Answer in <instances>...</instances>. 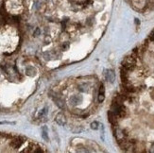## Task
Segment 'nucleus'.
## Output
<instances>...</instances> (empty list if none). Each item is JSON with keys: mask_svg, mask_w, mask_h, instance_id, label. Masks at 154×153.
Here are the masks:
<instances>
[{"mask_svg": "<svg viewBox=\"0 0 154 153\" xmlns=\"http://www.w3.org/2000/svg\"><path fill=\"white\" fill-rule=\"evenodd\" d=\"M24 143H25V138L20 137V136H16V137H13L10 140L9 146L12 148H19Z\"/></svg>", "mask_w": 154, "mask_h": 153, "instance_id": "obj_1", "label": "nucleus"}, {"mask_svg": "<svg viewBox=\"0 0 154 153\" xmlns=\"http://www.w3.org/2000/svg\"><path fill=\"white\" fill-rule=\"evenodd\" d=\"M55 121H56L57 123H58V125H60V126H64V125L66 124V117H65V115H63L62 113H59V114L56 115Z\"/></svg>", "mask_w": 154, "mask_h": 153, "instance_id": "obj_2", "label": "nucleus"}, {"mask_svg": "<svg viewBox=\"0 0 154 153\" xmlns=\"http://www.w3.org/2000/svg\"><path fill=\"white\" fill-rule=\"evenodd\" d=\"M105 75H106V79H107L108 81H111V82L114 81L115 76H114V73H113V71H112V70H108L107 73H106Z\"/></svg>", "mask_w": 154, "mask_h": 153, "instance_id": "obj_3", "label": "nucleus"}, {"mask_svg": "<svg viewBox=\"0 0 154 153\" xmlns=\"http://www.w3.org/2000/svg\"><path fill=\"white\" fill-rule=\"evenodd\" d=\"M42 136L45 141H48V134H47V127H43V130H42Z\"/></svg>", "mask_w": 154, "mask_h": 153, "instance_id": "obj_4", "label": "nucleus"}, {"mask_svg": "<svg viewBox=\"0 0 154 153\" xmlns=\"http://www.w3.org/2000/svg\"><path fill=\"white\" fill-rule=\"evenodd\" d=\"M99 128V124H98V122L97 121H95L93 123H91V129H94V130H96V129H98Z\"/></svg>", "mask_w": 154, "mask_h": 153, "instance_id": "obj_5", "label": "nucleus"}, {"mask_svg": "<svg viewBox=\"0 0 154 153\" xmlns=\"http://www.w3.org/2000/svg\"><path fill=\"white\" fill-rule=\"evenodd\" d=\"M105 99V94H101V93H98V102L99 103H102Z\"/></svg>", "mask_w": 154, "mask_h": 153, "instance_id": "obj_6", "label": "nucleus"}, {"mask_svg": "<svg viewBox=\"0 0 154 153\" xmlns=\"http://www.w3.org/2000/svg\"><path fill=\"white\" fill-rule=\"evenodd\" d=\"M149 41L151 43H154V29L150 32V36H149Z\"/></svg>", "mask_w": 154, "mask_h": 153, "instance_id": "obj_7", "label": "nucleus"}]
</instances>
